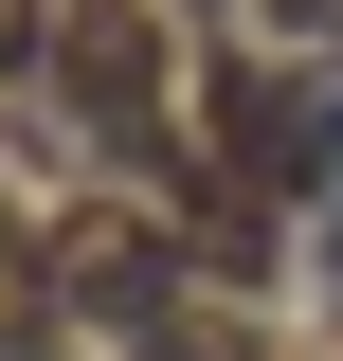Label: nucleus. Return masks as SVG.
Returning a JSON list of instances; mask_svg holds the SVG:
<instances>
[{"label":"nucleus","mask_w":343,"mask_h":361,"mask_svg":"<svg viewBox=\"0 0 343 361\" xmlns=\"http://www.w3.org/2000/svg\"><path fill=\"white\" fill-rule=\"evenodd\" d=\"M54 109H73L90 145H145L163 127V18H145V0H54Z\"/></svg>","instance_id":"nucleus-1"},{"label":"nucleus","mask_w":343,"mask_h":361,"mask_svg":"<svg viewBox=\"0 0 343 361\" xmlns=\"http://www.w3.org/2000/svg\"><path fill=\"white\" fill-rule=\"evenodd\" d=\"M37 271H54L73 325H127V343L181 325V235L163 217H73V235H37Z\"/></svg>","instance_id":"nucleus-2"},{"label":"nucleus","mask_w":343,"mask_h":361,"mask_svg":"<svg viewBox=\"0 0 343 361\" xmlns=\"http://www.w3.org/2000/svg\"><path fill=\"white\" fill-rule=\"evenodd\" d=\"M37 307H54V271H37V235H0V361H37Z\"/></svg>","instance_id":"nucleus-3"},{"label":"nucleus","mask_w":343,"mask_h":361,"mask_svg":"<svg viewBox=\"0 0 343 361\" xmlns=\"http://www.w3.org/2000/svg\"><path fill=\"white\" fill-rule=\"evenodd\" d=\"M145 361H271V343H253V325H235V307H181V325H163V343H145Z\"/></svg>","instance_id":"nucleus-4"},{"label":"nucleus","mask_w":343,"mask_h":361,"mask_svg":"<svg viewBox=\"0 0 343 361\" xmlns=\"http://www.w3.org/2000/svg\"><path fill=\"white\" fill-rule=\"evenodd\" d=\"M0 54H54V0H0Z\"/></svg>","instance_id":"nucleus-5"},{"label":"nucleus","mask_w":343,"mask_h":361,"mask_svg":"<svg viewBox=\"0 0 343 361\" xmlns=\"http://www.w3.org/2000/svg\"><path fill=\"white\" fill-rule=\"evenodd\" d=\"M325 180H343V109H325Z\"/></svg>","instance_id":"nucleus-6"}]
</instances>
